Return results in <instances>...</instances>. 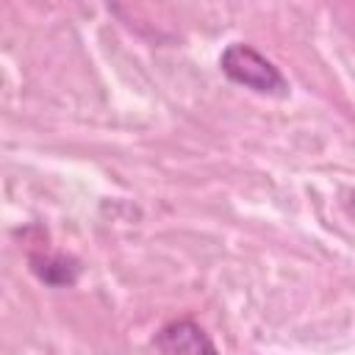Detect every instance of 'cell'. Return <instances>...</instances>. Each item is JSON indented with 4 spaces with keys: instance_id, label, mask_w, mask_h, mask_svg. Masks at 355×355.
I'll return each instance as SVG.
<instances>
[{
    "instance_id": "obj_3",
    "label": "cell",
    "mask_w": 355,
    "mask_h": 355,
    "mask_svg": "<svg viewBox=\"0 0 355 355\" xmlns=\"http://www.w3.org/2000/svg\"><path fill=\"white\" fill-rule=\"evenodd\" d=\"M31 269L47 286H72L78 280V261L64 252H33Z\"/></svg>"
},
{
    "instance_id": "obj_1",
    "label": "cell",
    "mask_w": 355,
    "mask_h": 355,
    "mask_svg": "<svg viewBox=\"0 0 355 355\" xmlns=\"http://www.w3.org/2000/svg\"><path fill=\"white\" fill-rule=\"evenodd\" d=\"M219 69L227 80H233L236 86H244L255 94L283 97L288 92L283 72L247 42H230L219 55Z\"/></svg>"
},
{
    "instance_id": "obj_2",
    "label": "cell",
    "mask_w": 355,
    "mask_h": 355,
    "mask_svg": "<svg viewBox=\"0 0 355 355\" xmlns=\"http://www.w3.org/2000/svg\"><path fill=\"white\" fill-rule=\"evenodd\" d=\"M153 347L166 355H200V352H216V344L208 338V333L194 322V319H175L158 330L153 338Z\"/></svg>"
}]
</instances>
